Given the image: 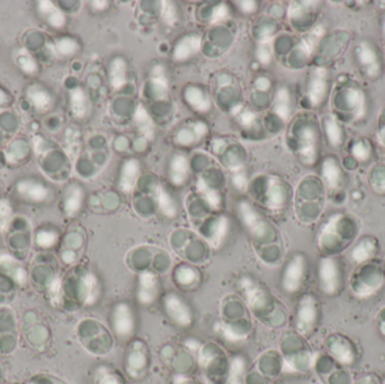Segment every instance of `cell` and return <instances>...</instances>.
<instances>
[{"label":"cell","mask_w":385,"mask_h":384,"mask_svg":"<svg viewBox=\"0 0 385 384\" xmlns=\"http://www.w3.org/2000/svg\"><path fill=\"white\" fill-rule=\"evenodd\" d=\"M356 235V221L345 213H334L322 225L319 244L322 251H327L328 256H336L349 247Z\"/></svg>","instance_id":"1"},{"label":"cell","mask_w":385,"mask_h":384,"mask_svg":"<svg viewBox=\"0 0 385 384\" xmlns=\"http://www.w3.org/2000/svg\"><path fill=\"white\" fill-rule=\"evenodd\" d=\"M337 88L341 101H337V114L334 116L341 122H360L367 116L369 102L365 90L355 80H348Z\"/></svg>","instance_id":"2"},{"label":"cell","mask_w":385,"mask_h":384,"mask_svg":"<svg viewBox=\"0 0 385 384\" xmlns=\"http://www.w3.org/2000/svg\"><path fill=\"white\" fill-rule=\"evenodd\" d=\"M384 283L385 265L372 259L358 265L350 279V287L357 298H367L379 292Z\"/></svg>","instance_id":"3"},{"label":"cell","mask_w":385,"mask_h":384,"mask_svg":"<svg viewBox=\"0 0 385 384\" xmlns=\"http://www.w3.org/2000/svg\"><path fill=\"white\" fill-rule=\"evenodd\" d=\"M319 290L325 296H337L344 289V265L337 256L326 255L317 265Z\"/></svg>","instance_id":"4"},{"label":"cell","mask_w":385,"mask_h":384,"mask_svg":"<svg viewBox=\"0 0 385 384\" xmlns=\"http://www.w3.org/2000/svg\"><path fill=\"white\" fill-rule=\"evenodd\" d=\"M354 59L364 78L380 79L384 69L382 53L379 47L371 40H360L354 48Z\"/></svg>","instance_id":"5"},{"label":"cell","mask_w":385,"mask_h":384,"mask_svg":"<svg viewBox=\"0 0 385 384\" xmlns=\"http://www.w3.org/2000/svg\"><path fill=\"white\" fill-rule=\"evenodd\" d=\"M320 321V307L315 296L310 293L304 294L300 298L296 305L294 324L301 335L309 336L315 328L318 327Z\"/></svg>","instance_id":"6"},{"label":"cell","mask_w":385,"mask_h":384,"mask_svg":"<svg viewBox=\"0 0 385 384\" xmlns=\"http://www.w3.org/2000/svg\"><path fill=\"white\" fill-rule=\"evenodd\" d=\"M308 277V261L304 255L295 254L284 266L280 285L284 292L295 294L303 289Z\"/></svg>","instance_id":"7"},{"label":"cell","mask_w":385,"mask_h":384,"mask_svg":"<svg viewBox=\"0 0 385 384\" xmlns=\"http://www.w3.org/2000/svg\"><path fill=\"white\" fill-rule=\"evenodd\" d=\"M165 316L179 328H189L194 324V313L185 298L176 293H167L163 298Z\"/></svg>","instance_id":"8"},{"label":"cell","mask_w":385,"mask_h":384,"mask_svg":"<svg viewBox=\"0 0 385 384\" xmlns=\"http://www.w3.org/2000/svg\"><path fill=\"white\" fill-rule=\"evenodd\" d=\"M330 75L327 68L318 67L312 70L306 88L308 102L312 107H320L328 99L330 92Z\"/></svg>","instance_id":"9"},{"label":"cell","mask_w":385,"mask_h":384,"mask_svg":"<svg viewBox=\"0 0 385 384\" xmlns=\"http://www.w3.org/2000/svg\"><path fill=\"white\" fill-rule=\"evenodd\" d=\"M111 324L115 335L121 340H128L137 327V317L133 307L128 302H118L111 314Z\"/></svg>","instance_id":"10"},{"label":"cell","mask_w":385,"mask_h":384,"mask_svg":"<svg viewBox=\"0 0 385 384\" xmlns=\"http://www.w3.org/2000/svg\"><path fill=\"white\" fill-rule=\"evenodd\" d=\"M321 177L330 193H341L345 186V172L337 157L327 156L322 160Z\"/></svg>","instance_id":"11"},{"label":"cell","mask_w":385,"mask_h":384,"mask_svg":"<svg viewBox=\"0 0 385 384\" xmlns=\"http://www.w3.org/2000/svg\"><path fill=\"white\" fill-rule=\"evenodd\" d=\"M159 294V279L152 272H142L137 281V302L144 307L153 305Z\"/></svg>","instance_id":"12"},{"label":"cell","mask_w":385,"mask_h":384,"mask_svg":"<svg viewBox=\"0 0 385 384\" xmlns=\"http://www.w3.org/2000/svg\"><path fill=\"white\" fill-rule=\"evenodd\" d=\"M379 253V240L372 235H365L360 238L349 251L348 257L356 265L367 263L375 258Z\"/></svg>","instance_id":"13"},{"label":"cell","mask_w":385,"mask_h":384,"mask_svg":"<svg viewBox=\"0 0 385 384\" xmlns=\"http://www.w3.org/2000/svg\"><path fill=\"white\" fill-rule=\"evenodd\" d=\"M318 132L311 125L302 127L300 134V155L303 162L312 165L318 156Z\"/></svg>","instance_id":"14"},{"label":"cell","mask_w":385,"mask_h":384,"mask_svg":"<svg viewBox=\"0 0 385 384\" xmlns=\"http://www.w3.org/2000/svg\"><path fill=\"white\" fill-rule=\"evenodd\" d=\"M322 127L330 146L334 149H341L344 146L347 136L343 122L339 121L334 115H326L322 120Z\"/></svg>","instance_id":"15"},{"label":"cell","mask_w":385,"mask_h":384,"mask_svg":"<svg viewBox=\"0 0 385 384\" xmlns=\"http://www.w3.org/2000/svg\"><path fill=\"white\" fill-rule=\"evenodd\" d=\"M140 175V164L135 159H131L125 162L122 167L121 176H120V188L124 193H131L133 191L137 184V178Z\"/></svg>","instance_id":"16"},{"label":"cell","mask_w":385,"mask_h":384,"mask_svg":"<svg viewBox=\"0 0 385 384\" xmlns=\"http://www.w3.org/2000/svg\"><path fill=\"white\" fill-rule=\"evenodd\" d=\"M201 49V40L198 36H186L176 44L174 49V59L186 61L198 53Z\"/></svg>","instance_id":"17"},{"label":"cell","mask_w":385,"mask_h":384,"mask_svg":"<svg viewBox=\"0 0 385 384\" xmlns=\"http://www.w3.org/2000/svg\"><path fill=\"white\" fill-rule=\"evenodd\" d=\"M240 287L242 290V294L245 296V301L248 302L250 308H257L261 298H264L263 290L259 289V286L250 279H242L240 281Z\"/></svg>","instance_id":"18"},{"label":"cell","mask_w":385,"mask_h":384,"mask_svg":"<svg viewBox=\"0 0 385 384\" xmlns=\"http://www.w3.org/2000/svg\"><path fill=\"white\" fill-rule=\"evenodd\" d=\"M188 176V162L184 156H175L170 164V178L175 185L184 184Z\"/></svg>","instance_id":"19"},{"label":"cell","mask_w":385,"mask_h":384,"mask_svg":"<svg viewBox=\"0 0 385 384\" xmlns=\"http://www.w3.org/2000/svg\"><path fill=\"white\" fill-rule=\"evenodd\" d=\"M372 144L369 142V140L365 139V138H360V139L354 141L353 144L350 146V155L360 164L369 162V159L372 158Z\"/></svg>","instance_id":"20"},{"label":"cell","mask_w":385,"mask_h":384,"mask_svg":"<svg viewBox=\"0 0 385 384\" xmlns=\"http://www.w3.org/2000/svg\"><path fill=\"white\" fill-rule=\"evenodd\" d=\"M109 78H111V85L115 89L124 86V84L127 83V64L122 57H118L111 62Z\"/></svg>","instance_id":"21"},{"label":"cell","mask_w":385,"mask_h":384,"mask_svg":"<svg viewBox=\"0 0 385 384\" xmlns=\"http://www.w3.org/2000/svg\"><path fill=\"white\" fill-rule=\"evenodd\" d=\"M185 97H186L188 104L198 111L207 112L210 110V101L201 89H198V87L188 88L185 92Z\"/></svg>","instance_id":"22"},{"label":"cell","mask_w":385,"mask_h":384,"mask_svg":"<svg viewBox=\"0 0 385 384\" xmlns=\"http://www.w3.org/2000/svg\"><path fill=\"white\" fill-rule=\"evenodd\" d=\"M274 111L282 120L287 121L291 114V95L289 89L280 88L275 97Z\"/></svg>","instance_id":"23"},{"label":"cell","mask_w":385,"mask_h":384,"mask_svg":"<svg viewBox=\"0 0 385 384\" xmlns=\"http://www.w3.org/2000/svg\"><path fill=\"white\" fill-rule=\"evenodd\" d=\"M239 211H240L242 221L245 222V226L248 227L254 233H258V231L263 228V223L255 209H252L248 203L243 202L240 204Z\"/></svg>","instance_id":"24"},{"label":"cell","mask_w":385,"mask_h":384,"mask_svg":"<svg viewBox=\"0 0 385 384\" xmlns=\"http://www.w3.org/2000/svg\"><path fill=\"white\" fill-rule=\"evenodd\" d=\"M268 205L273 209H282L285 204V191L277 181H271L268 188Z\"/></svg>","instance_id":"25"},{"label":"cell","mask_w":385,"mask_h":384,"mask_svg":"<svg viewBox=\"0 0 385 384\" xmlns=\"http://www.w3.org/2000/svg\"><path fill=\"white\" fill-rule=\"evenodd\" d=\"M157 202L159 209L163 213V216L168 218H174L177 214V205L168 192L165 191L163 188L157 190Z\"/></svg>","instance_id":"26"},{"label":"cell","mask_w":385,"mask_h":384,"mask_svg":"<svg viewBox=\"0 0 385 384\" xmlns=\"http://www.w3.org/2000/svg\"><path fill=\"white\" fill-rule=\"evenodd\" d=\"M135 122H137V127L141 131V133L144 134L147 139H152L153 138V124L148 114L147 110L144 106H139L135 112Z\"/></svg>","instance_id":"27"},{"label":"cell","mask_w":385,"mask_h":384,"mask_svg":"<svg viewBox=\"0 0 385 384\" xmlns=\"http://www.w3.org/2000/svg\"><path fill=\"white\" fill-rule=\"evenodd\" d=\"M198 188L200 193L203 194L204 199L213 209L220 207L221 197L217 191H214L205 183L203 178H198Z\"/></svg>","instance_id":"28"},{"label":"cell","mask_w":385,"mask_h":384,"mask_svg":"<svg viewBox=\"0 0 385 384\" xmlns=\"http://www.w3.org/2000/svg\"><path fill=\"white\" fill-rule=\"evenodd\" d=\"M71 108L78 118H81L86 113V97L81 89H76L71 94Z\"/></svg>","instance_id":"29"},{"label":"cell","mask_w":385,"mask_h":384,"mask_svg":"<svg viewBox=\"0 0 385 384\" xmlns=\"http://www.w3.org/2000/svg\"><path fill=\"white\" fill-rule=\"evenodd\" d=\"M271 35L265 36L264 40L261 42V44L258 47L257 57L261 64H267L271 59V51H273V43H271Z\"/></svg>","instance_id":"30"},{"label":"cell","mask_w":385,"mask_h":384,"mask_svg":"<svg viewBox=\"0 0 385 384\" xmlns=\"http://www.w3.org/2000/svg\"><path fill=\"white\" fill-rule=\"evenodd\" d=\"M228 228H229V222L224 216L220 218L217 221V228L214 230L213 235H212V244L214 247H219L222 244L223 240L226 239L228 235Z\"/></svg>","instance_id":"31"},{"label":"cell","mask_w":385,"mask_h":384,"mask_svg":"<svg viewBox=\"0 0 385 384\" xmlns=\"http://www.w3.org/2000/svg\"><path fill=\"white\" fill-rule=\"evenodd\" d=\"M153 85H155V88H156L158 95L163 96L165 92H167L168 83H167V79H165L163 68H155V71H153Z\"/></svg>","instance_id":"32"},{"label":"cell","mask_w":385,"mask_h":384,"mask_svg":"<svg viewBox=\"0 0 385 384\" xmlns=\"http://www.w3.org/2000/svg\"><path fill=\"white\" fill-rule=\"evenodd\" d=\"M163 18L165 24L168 25H174L177 21V12L176 7L169 1H163Z\"/></svg>","instance_id":"33"},{"label":"cell","mask_w":385,"mask_h":384,"mask_svg":"<svg viewBox=\"0 0 385 384\" xmlns=\"http://www.w3.org/2000/svg\"><path fill=\"white\" fill-rule=\"evenodd\" d=\"M31 97H32L34 104L36 105V107L45 108L48 107L49 104H50V97L42 90L34 92Z\"/></svg>","instance_id":"34"},{"label":"cell","mask_w":385,"mask_h":384,"mask_svg":"<svg viewBox=\"0 0 385 384\" xmlns=\"http://www.w3.org/2000/svg\"><path fill=\"white\" fill-rule=\"evenodd\" d=\"M229 15V10L226 5H220L217 6L215 10H214L213 15H212V18H211V22L213 24H217V23L222 22L224 19Z\"/></svg>","instance_id":"35"},{"label":"cell","mask_w":385,"mask_h":384,"mask_svg":"<svg viewBox=\"0 0 385 384\" xmlns=\"http://www.w3.org/2000/svg\"><path fill=\"white\" fill-rule=\"evenodd\" d=\"M57 48L60 50L61 53H74L77 50L76 42L72 41V40H69V38H64V40H61V41L59 42Z\"/></svg>","instance_id":"36"},{"label":"cell","mask_w":385,"mask_h":384,"mask_svg":"<svg viewBox=\"0 0 385 384\" xmlns=\"http://www.w3.org/2000/svg\"><path fill=\"white\" fill-rule=\"evenodd\" d=\"M48 14H50V23H51L52 26H55V27H61V26H64V14H61L60 12H57L55 7H53V8H52Z\"/></svg>","instance_id":"37"},{"label":"cell","mask_w":385,"mask_h":384,"mask_svg":"<svg viewBox=\"0 0 385 384\" xmlns=\"http://www.w3.org/2000/svg\"><path fill=\"white\" fill-rule=\"evenodd\" d=\"M233 184L236 185V188L239 190H245L247 188V178H245V174L242 172H237L236 174L233 175Z\"/></svg>","instance_id":"38"},{"label":"cell","mask_w":385,"mask_h":384,"mask_svg":"<svg viewBox=\"0 0 385 384\" xmlns=\"http://www.w3.org/2000/svg\"><path fill=\"white\" fill-rule=\"evenodd\" d=\"M68 209L75 212V211H78L80 207V195L79 194H75L74 196H71L70 200L68 201L67 203Z\"/></svg>","instance_id":"39"},{"label":"cell","mask_w":385,"mask_h":384,"mask_svg":"<svg viewBox=\"0 0 385 384\" xmlns=\"http://www.w3.org/2000/svg\"><path fill=\"white\" fill-rule=\"evenodd\" d=\"M255 118V114L252 112H245L241 114V122L243 125H250V124L254 123Z\"/></svg>","instance_id":"40"},{"label":"cell","mask_w":385,"mask_h":384,"mask_svg":"<svg viewBox=\"0 0 385 384\" xmlns=\"http://www.w3.org/2000/svg\"><path fill=\"white\" fill-rule=\"evenodd\" d=\"M240 5H241L240 8H241L243 13L249 14L255 12L256 3H254V1H242V3H240Z\"/></svg>","instance_id":"41"},{"label":"cell","mask_w":385,"mask_h":384,"mask_svg":"<svg viewBox=\"0 0 385 384\" xmlns=\"http://www.w3.org/2000/svg\"><path fill=\"white\" fill-rule=\"evenodd\" d=\"M379 319H377V324H379V331L383 337H385V308L382 311L380 312Z\"/></svg>","instance_id":"42"},{"label":"cell","mask_w":385,"mask_h":384,"mask_svg":"<svg viewBox=\"0 0 385 384\" xmlns=\"http://www.w3.org/2000/svg\"><path fill=\"white\" fill-rule=\"evenodd\" d=\"M257 86L261 90H265V89H268V87H269V81L267 79H265V78H261L257 81Z\"/></svg>","instance_id":"43"},{"label":"cell","mask_w":385,"mask_h":384,"mask_svg":"<svg viewBox=\"0 0 385 384\" xmlns=\"http://www.w3.org/2000/svg\"><path fill=\"white\" fill-rule=\"evenodd\" d=\"M379 139L381 144L385 146V125H381V127H380Z\"/></svg>","instance_id":"44"},{"label":"cell","mask_w":385,"mask_h":384,"mask_svg":"<svg viewBox=\"0 0 385 384\" xmlns=\"http://www.w3.org/2000/svg\"><path fill=\"white\" fill-rule=\"evenodd\" d=\"M383 38H384V43H385V16H384V22H383Z\"/></svg>","instance_id":"45"},{"label":"cell","mask_w":385,"mask_h":384,"mask_svg":"<svg viewBox=\"0 0 385 384\" xmlns=\"http://www.w3.org/2000/svg\"><path fill=\"white\" fill-rule=\"evenodd\" d=\"M383 384H385V380H384V382H383Z\"/></svg>","instance_id":"46"}]
</instances>
